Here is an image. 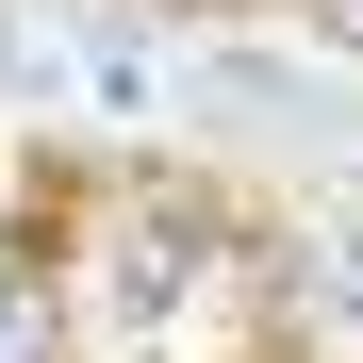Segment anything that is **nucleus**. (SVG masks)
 Listing matches in <instances>:
<instances>
[{
	"label": "nucleus",
	"instance_id": "obj_1",
	"mask_svg": "<svg viewBox=\"0 0 363 363\" xmlns=\"http://www.w3.org/2000/svg\"><path fill=\"white\" fill-rule=\"evenodd\" d=\"M314 17H330V33H363V0H314Z\"/></svg>",
	"mask_w": 363,
	"mask_h": 363
}]
</instances>
